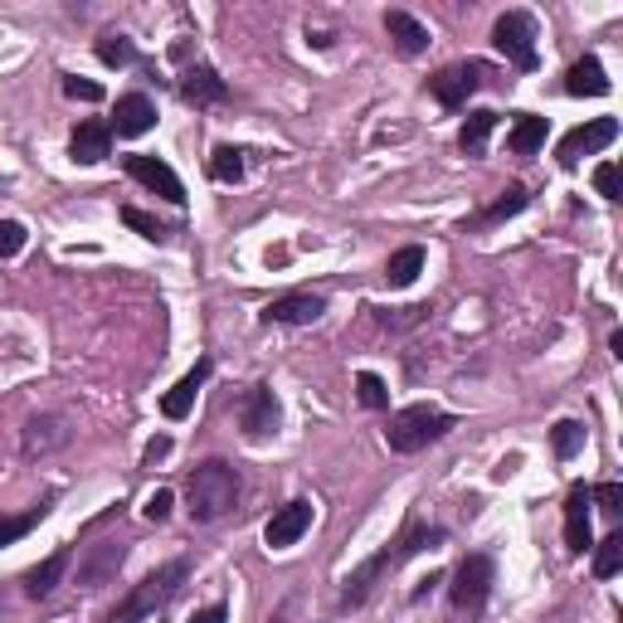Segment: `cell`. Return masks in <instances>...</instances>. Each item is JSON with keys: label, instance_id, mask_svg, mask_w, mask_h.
<instances>
[{"label": "cell", "instance_id": "cell-30", "mask_svg": "<svg viewBox=\"0 0 623 623\" xmlns=\"http://www.w3.org/2000/svg\"><path fill=\"white\" fill-rule=\"evenodd\" d=\"M98 58L108 68H127L137 58V50H132V40H127V34H103V40H98Z\"/></svg>", "mask_w": 623, "mask_h": 623}, {"label": "cell", "instance_id": "cell-9", "mask_svg": "<svg viewBox=\"0 0 623 623\" xmlns=\"http://www.w3.org/2000/svg\"><path fill=\"white\" fill-rule=\"evenodd\" d=\"M239 425H244V439H254V443H264L278 433V395L268 390V385H254V390L244 395Z\"/></svg>", "mask_w": 623, "mask_h": 623}, {"label": "cell", "instance_id": "cell-22", "mask_svg": "<svg viewBox=\"0 0 623 623\" xmlns=\"http://www.w3.org/2000/svg\"><path fill=\"white\" fill-rule=\"evenodd\" d=\"M64 570H68V546L64 550H54L50 560H40L30 574H25V594L30 599H44V594H54V584L64 580Z\"/></svg>", "mask_w": 623, "mask_h": 623}, {"label": "cell", "instance_id": "cell-7", "mask_svg": "<svg viewBox=\"0 0 623 623\" xmlns=\"http://www.w3.org/2000/svg\"><path fill=\"white\" fill-rule=\"evenodd\" d=\"M492 44H497L516 68H536V20L526 15V10H507V15L492 25Z\"/></svg>", "mask_w": 623, "mask_h": 623}, {"label": "cell", "instance_id": "cell-2", "mask_svg": "<svg viewBox=\"0 0 623 623\" xmlns=\"http://www.w3.org/2000/svg\"><path fill=\"white\" fill-rule=\"evenodd\" d=\"M234 502H239V473L225 458H210V463L191 468V477H185V512H191V522L200 526L219 522V516L234 512Z\"/></svg>", "mask_w": 623, "mask_h": 623}, {"label": "cell", "instance_id": "cell-33", "mask_svg": "<svg viewBox=\"0 0 623 623\" xmlns=\"http://www.w3.org/2000/svg\"><path fill=\"white\" fill-rule=\"evenodd\" d=\"M429 316V302H415V308H390L380 312V326H390V332H405V326H419Z\"/></svg>", "mask_w": 623, "mask_h": 623}, {"label": "cell", "instance_id": "cell-43", "mask_svg": "<svg viewBox=\"0 0 623 623\" xmlns=\"http://www.w3.org/2000/svg\"><path fill=\"white\" fill-rule=\"evenodd\" d=\"M273 623H283V619H273Z\"/></svg>", "mask_w": 623, "mask_h": 623}, {"label": "cell", "instance_id": "cell-3", "mask_svg": "<svg viewBox=\"0 0 623 623\" xmlns=\"http://www.w3.org/2000/svg\"><path fill=\"white\" fill-rule=\"evenodd\" d=\"M185 574H191V560H171V566H161V570H151L142 584H137L132 594L122 599V604L112 609L103 623H142L151 614H161V609L175 599V590L185 584Z\"/></svg>", "mask_w": 623, "mask_h": 623}, {"label": "cell", "instance_id": "cell-21", "mask_svg": "<svg viewBox=\"0 0 623 623\" xmlns=\"http://www.w3.org/2000/svg\"><path fill=\"white\" fill-rule=\"evenodd\" d=\"M419 273H425V249L419 244H405V249H395L385 258V283L390 288H409Z\"/></svg>", "mask_w": 623, "mask_h": 623}, {"label": "cell", "instance_id": "cell-24", "mask_svg": "<svg viewBox=\"0 0 623 623\" xmlns=\"http://www.w3.org/2000/svg\"><path fill=\"white\" fill-rule=\"evenodd\" d=\"M531 205V191H526V185H507V191H502V200L492 210H482V215L473 219V225H502V219H512V215H522V210Z\"/></svg>", "mask_w": 623, "mask_h": 623}, {"label": "cell", "instance_id": "cell-1", "mask_svg": "<svg viewBox=\"0 0 623 623\" xmlns=\"http://www.w3.org/2000/svg\"><path fill=\"white\" fill-rule=\"evenodd\" d=\"M439 546H443V531H439V526H429V522H419V516H409V526L390 540V546L375 550L370 560H361V566L346 574V590H341V604H346V609L366 604V594L375 590V580H380V574L399 570L409 556H419V550H439Z\"/></svg>", "mask_w": 623, "mask_h": 623}, {"label": "cell", "instance_id": "cell-11", "mask_svg": "<svg viewBox=\"0 0 623 623\" xmlns=\"http://www.w3.org/2000/svg\"><path fill=\"white\" fill-rule=\"evenodd\" d=\"M127 175H132V181H142L147 191H157L161 200H171V205H185V185H181V175H175L167 161H157V157H127Z\"/></svg>", "mask_w": 623, "mask_h": 623}, {"label": "cell", "instance_id": "cell-4", "mask_svg": "<svg viewBox=\"0 0 623 623\" xmlns=\"http://www.w3.org/2000/svg\"><path fill=\"white\" fill-rule=\"evenodd\" d=\"M449 429H453V415H443V409H433V405H409V409H399V415H390L385 443H390L395 453H419V449H429V443H439Z\"/></svg>", "mask_w": 623, "mask_h": 623}, {"label": "cell", "instance_id": "cell-5", "mask_svg": "<svg viewBox=\"0 0 623 623\" xmlns=\"http://www.w3.org/2000/svg\"><path fill=\"white\" fill-rule=\"evenodd\" d=\"M487 594H492V560H487V556H468L463 566H458L453 584H449V604H453V614L477 619V614H482V604H487Z\"/></svg>", "mask_w": 623, "mask_h": 623}, {"label": "cell", "instance_id": "cell-42", "mask_svg": "<svg viewBox=\"0 0 623 623\" xmlns=\"http://www.w3.org/2000/svg\"><path fill=\"white\" fill-rule=\"evenodd\" d=\"M516 468H522V458H516V453H507V458H502L497 468H492V477H497V482H507V477L516 473Z\"/></svg>", "mask_w": 623, "mask_h": 623}, {"label": "cell", "instance_id": "cell-41", "mask_svg": "<svg viewBox=\"0 0 623 623\" xmlns=\"http://www.w3.org/2000/svg\"><path fill=\"white\" fill-rule=\"evenodd\" d=\"M185 623H229V609L225 604H205V609H195Z\"/></svg>", "mask_w": 623, "mask_h": 623}, {"label": "cell", "instance_id": "cell-39", "mask_svg": "<svg viewBox=\"0 0 623 623\" xmlns=\"http://www.w3.org/2000/svg\"><path fill=\"white\" fill-rule=\"evenodd\" d=\"M64 93L68 98H78V103H98L103 98V88L93 84V78H64Z\"/></svg>", "mask_w": 623, "mask_h": 623}, {"label": "cell", "instance_id": "cell-37", "mask_svg": "<svg viewBox=\"0 0 623 623\" xmlns=\"http://www.w3.org/2000/svg\"><path fill=\"white\" fill-rule=\"evenodd\" d=\"M171 507H175V497H171L167 487H157V492L147 497V507H142V512H147V522H167Z\"/></svg>", "mask_w": 623, "mask_h": 623}, {"label": "cell", "instance_id": "cell-20", "mask_svg": "<svg viewBox=\"0 0 623 623\" xmlns=\"http://www.w3.org/2000/svg\"><path fill=\"white\" fill-rule=\"evenodd\" d=\"M609 88H614V84H609L604 64H599L594 54H584L580 64H570V74H566V93H570V98H604Z\"/></svg>", "mask_w": 623, "mask_h": 623}, {"label": "cell", "instance_id": "cell-25", "mask_svg": "<svg viewBox=\"0 0 623 623\" xmlns=\"http://www.w3.org/2000/svg\"><path fill=\"white\" fill-rule=\"evenodd\" d=\"M507 147L516 157H531V151L546 147V117H522V122L507 132Z\"/></svg>", "mask_w": 623, "mask_h": 623}, {"label": "cell", "instance_id": "cell-13", "mask_svg": "<svg viewBox=\"0 0 623 623\" xmlns=\"http://www.w3.org/2000/svg\"><path fill=\"white\" fill-rule=\"evenodd\" d=\"M108 127H112L117 137H142V132H151V127H157V103H151L147 93H122Z\"/></svg>", "mask_w": 623, "mask_h": 623}, {"label": "cell", "instance_id": "cell-6", "mask_svg": "<svg viewBox=\"0 0 623 623\" xmlns=\"http://www.w3.org/2000/svg\"><path fill=\"white\" fill-rule=\"evenodd\" d=\"M492 78V68L487 64H477V58H468V64H449V68H439V74L429 78V93L443 103V108H468V98L482 88Z\"/></svg>", "mask_w": 623, "mask_h": 623}, {"label": "cell", "instance_id": "cell-12", "mask_svg": "<svg viewBox=\"0 0 623 623\" xmlns=\"http://www.w3.org/2000/svg\"><path fill=\"white\" fill-rule=\"evenodd\" d=\"M68 157L78 161V167H98V161L112 157V127L108 122H78L74 137H68Z\"/></svg>", "mask_w": 623, "mask_h": 623}, {"label": "cell", "instance_id": "cell-34", "mask_svg": "<svg viewBox=\"0 0 623 623\" xmlns=\"http://www.w3.org/2000/svg\"><path fill=\"white\" fill-rule=\"evenodd\" d=\"M25 225H20V219H0V258H15L20 249H25Z\"/></svg>", "mask_w": 623, "mask_h": 623}, {"label": "cell", "instance_id": "cell-8", "mask_svg": "<svg viewBox=\"0 0 623 623\" xmlns=\"http://www.w3.org/2000/svg\"><path fill=\"white\" fill-rule=\"evenodd\" d=\"M619 137V122L614 117H590L584 127H574V132L560 137V147H556V161L560 167H580L584 157H594V151H604L609 142Z\"/></svg>", "mask_w": 623, "mask_h": 623}, {"label": "cell", "instance_id": "cell-36", "mask_svg": "<svg viewBox=\"0 0 623 623\" xmlns=\"http://www.w3.org/2000/svg\"><path fill=\"white\" fill-rule=\"evenodd\" d=\"M590 502H599V512L604 516H619L623 512V487L619 482H599V487L590 492Z\"/></svg>", "mask_w": 623, "mask_h": 623}, {"label": "cell", "instance_id": "cell-17", "mask_svg": "<svg viewBox=\"0 0 623 623\" xmlns=\"http://www.w3.org/2000/svg\"><path fill=\"white\" fill-rule=\"evenodd\" d=\"M322 312L326 302L316 292H288V298L268 302V322H283V326H312Z\"/></svg>", "mask_w": 623, "mask_h": 623}, {"label": "cell", "instance_id": "cell-16", "mask_svg": "<svg viewBox=\"0 0 623 623\" xmlns=\"http://www.w3.org/2000/svg\"><path fill=\"white\" fill-rule=\"evenodd\" d=\"M210 370H215L210 361H195V370H185L181 380H175L171 390H167V399H161V415H167V419H185V415H191V409H195V395H200V385L210 380Z\"/></svg>", "mask_w": 623, "mask_h": 623}, {"label": "cell", "instance_id": "cell-32", "mask_svg": "<svg viewBox=\"0 0 623 623\" xmlns=\"http://www.w3.org/2000/svg\"><path fill=\"white\" fill-rule=\"evenodd\" d=\"M356 395H361V405H366V409H385V405H390V390H385V380H380V375H370V370L356 375Z\"/></svg>", "mask_w": 623, "mask_h": 623}, {"label": "cell", "instance_id": "cell-27", "mask_svg": "<svg viewBox=\"0 0 623 623\" xmlns=\"http://www.w3.org/2000/svg\"><path fill=\"white\" fill-rule=\"evenodd\" d=\"M50 516V507H30V512H20V516H0V546H15L20 536H30L34 526Z\"/></svg>", "mask_w": 623, "mask_h": 623}, {"label": "cell", "instance_id": "cell-31", "mask_svg": "<svg viewBox=\"0 0 623 623\" xmlns=\"http://www.w3.org/2000/svg\"><path fill=\"white\" fill-rule=\"evenodd\" d=\"M619 566H623V536L614 531V536L599 540V550H594V574H599V580H609V574H619Z\"/></svg>", "mask_w": 623, "mask_h": 623}, {"label": "cell", "instance_id": "cell-26", "mask_svg": "<svg viewBox=\"0 0 623 623\" xmlns=\"http://www.w3.org/2000/svg\"><path fill=\"white\" fill-rule=\"evenodd\" d=\"M122 556H127L122 546H98V556H93V566H84V570H78V580H84L88 590H98V584L108 580V574H112L117 566H122Z\"/></svg>", "mask_w": 623, "mask_h": 623}, {"label": "cell", "instance_id": "cell-23", "mask_svg": "<svg viewBox=\"0 0 623 623\" xmlns=\"http://www.w3.org/2000/svg\"><path fill=\"white\" fill-rule=\"evenodd\" d=\"M492 127H497V112H468L463 132H458V147H463V157H482V151H487Z\"/></svg>", "mask_w": 623, "mask_h": 623}, {"label": "cell", "instance_id": "cell-15", "mask_svg": "<svg viewBox=\"0 0 623 623\" xmlns=\"http://www.w3.org/2000/svg\"><path fill=\"white\" fill-rule=\"evenodd\" d=\"M181 98L191 103V108H219V103L229 98V84L210 64H195V68H185V78H181Z\"/></svg>", "mask_w": 623, "mask_h": 623}, {"label": "cell", "instance_id": "cell-35", "mask_svg": "<svg viewBox=\"0 0 623 623\" xmlns=\"http://www.w3.org/2000/svg\"><path fill=\"white\" fill-rule=\"evenodd\" d=\"M122 219H127V225H132L137 234H142V239H167V225H157V219H151L147 210L127 205V210H122Z\"/></svg>", "mask_w": 623, "mask_h": 623}, {"label": "cell", "instance_id": "cell-14", "mask_svg": "<svg viewBox=\"0 0 623 623\" xmlns=\"http://www.w3.org/2000/svg\"><path fill=\"white\" fill-rule=\"evenodd\" d=\"M68 433H74V429H68L64 415H34L30 425H25V439H20V449H25V458H44V453L64 449Z\"/></svg>", "mask_w": 623, "mask_h": 623}, {"label": "cell", "instance_id": "cell-40", "mask_svg": "<svg viewBox=\"0 0 623 623\" xmlns=\"http://www.w3.org/2000/svg\"><path fill=\"white\" fill-rule=\"evenodd\" d=\"M167 453H171V433H157V439H151L147 449H142V463H147V468H157Z\"/></svg>", "mask_w": 623, "mask_h": 623}, {"label": "cell", "instance_id": "cell-19", "mask_svg": "<svg viewBox=\"0 0 623 623\" xmlns=\"http://www.w3.org/2000/svg\"><path fill=\"white\" fill-rule=\"evenodd\" d=\"M385 34H390L395 50H399V54H409V58L429 50V30L419 25V20L409 15V10H385Z\"/></svg>", "mask_w": 623, "mask_h": 623}, {"label": "cell", "instance_id": "cell-18", "mask_svg": "<svg viewBox=\"0 0 623 623\" xmlns=\"http://www.w3.org/2000/svg\"><path fill=\"white\" fill-rule=\"evenodd\" d=\"M566 546L574 556H584L594 546L590 540V487H570V497H566Z\"/></svg>", "mask_w": 623, "mask_h": 623}, {"label": "cell", "instance_id": "cell-38", "mask_svg": "<svg viewBox=\"0 0 623 623\" xmlns=\"http://www.w3.org/2000/svg\"><path fill=\"white\" fill-rule=\"evenodd\" d=\"M594 191L604 200H619V167H614V161H604V167L594 171Z\"/></svg>", "mask_w": 623, "mask_h": 623}, {"label": "cell", "instance_id": "cell-10", "mask_svg": "<svg viewBox=\"0 0 623 623\" xmlns=\"http://www.w3.org/2000/svg\"><path fill=\"white\" fill-rule=\"evenodd\" d=\"M308 526H312V502H308V497H292L288 507H278V512H273V522L264 526L268 550H288V546H298V540L308 536Z\"/></svg>", "mask_w": 623, "mask_h": 623}, {"label": "cell", "instance_id": "cell-28", "mask_svg": "<svg viewBox=\"0 0 623 623\" xmlns=\"http://www.w3.org/2000/svg\"><path fill=\"white\" fill-rule=\"evenodd\" d=\"M210 175L225 185H239L244 181V151L239 147H215V157H210Z\"/></svg>", "mask_w": 623, "mask_h": 623}, {"label": "cell", "instance_id": "cell-29", "mask_svg": "<svg viewBox=\"0 0 623 623\" xmlns=\"http://www.w3.org/2000/svg\"><path fill=\"white\" fill-rule=\"evenodd\" d=\"M550 449H556V458H574L584 449V425L580 419H560L556 429H550Z\"/></svg>", "mask_w": 623, "mask_h": 623}]
</instances>
